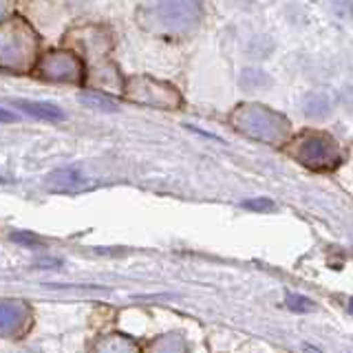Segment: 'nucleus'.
Here are the masks:
<instances>
[{
    "instance_id": "nucleus-5",
    "label": "nucleus",
    "mask_w": 353,
    "mask_h": 353,
    "mask_svg": "<svg viewBox=\"0 0 353 353\" xmlns=\"http://www.w3.org/2000/svg\"><path fill=\"white\" fill-rule=\"evenodd\" d=\"M124 97L130 102L163 110L181 108L183 97L176 88L168 82L154 80L150 75H132L124 84Z\"/></svg>"
},
{
    "instance_id": "nucleus-7",
    "label": "nucleus",
    "mask_w": 353,
    "mask_h": 353,
    "mask_svg": "<svg viewBox=\"0 0 353 353\" xmlns=\"http://www.w3.org/2000/svg\"><path fill=\"white\" fill-rule=\"evenodd\" d=\"M27 323H29V309L22 303L16 301L0 303V336L3 338L20 334L27 327Z\"/></svg>"
},
{
    "instance_id": "nucleus-8",
    "label": "nucleus",
    "mask_w": 353,
    "mask_h": 353,
    "mask_svg": "<svg viewBox=\"0 0 353 353\" xmlns=\"http://www.w3.org/2000/svg\"><path fill=\"white\" fill-rule=\"evenodd\" d=\"M14 104L18 110H22L29 117L44 119V121H62L64 110L60 106H55L51 102H33V99H14Z\"/></svg>"
},
{
    "instance_id": "nucleus-2",
    "label": "nucleus",
    "mask_w": 353,
    "mask_h": 353,
    "mask_svg": "<svg viewBox=\"0 0 353 353\" xmlns=\"http://www.w3.org/2000/svg\"><path fill=\"white\" fill-rule=\"evenodd\" d=\"M38 33L22 18L0 22V69L25 73L38 62Z\"/></svg>"
},
{
    "instance_id": "nucleus-1",
    "label": "nucleus",
    "mask_w": 353,
    "mask_h": 353,
    "mask_svg": "<svg viewBox=\"0 0 353 353\" xmlns=\"http://www.w3.org/2000/svg\"><path fill=\"white\" fill-rule=\"evenodd\" d=\"M230 124L241 135L263 143H272V146H281L290 139V121L281 113L256 102L239 104L230 113Z\"/></svg>"
},
{
    "instance_id": "nucleus-4",
    "label": "nucleus",
    "mask_w": 353,
    "mask_h": 353,
    "mask_svg": "<svg viewBox=\"0 0 353 353\" xmlns=\"http://www.w3.org/2000/svg\"><path fill=\"white\" fill-rule=\"evenodd\" d=\"M203 9L199 0H154V5L146 9L143 25L170 33V36H188L201 25Z\"/></svg>"
},
{
    "instance_id": "nucleus-12",
    "label": "nucleus",
    "mask_w": 353,
    "mask_h": 353,
    "mask_svg": "<svg viewBox=\"0 0 353 353\" xmlns=\"http://www.w3.org/2000/svg\"><path fill=\"white\" fill-rule=\"evenodd\" d=\"M152 353H188V347L181 336H163L154 342Z\"/></svg>"
},
{
    "instance_id": "nucleus-9",
    "label": "nucleus",
    "mask_w": 353,
    "mask_h": 353,
    "mask_svg": "<svg viewBox=\"0 0 353 353\" xmlns=\"http://www.w3.org/2000/svg\"><path fill=\"white\" fill-rule=\"evenodd\" d=\"M301 110H303V115L312 117V119H325L334 113V102H331V97L327 93L314 91L303 97Z\"/></svg>"
},
{
    "instance_id": "nucleus-18",
    "label": "nucleus",
    "mask_w": 353,
    "mask_h": 353,
    "mask_svg": "<svg viewBox=\"0 0 353 353\" xmlns=\"http://www.w3.org/2000/svg\"><path fill=\"white\" fill-rule=\"evenodd\" d=\"M274 203L270 201V199H256V201H248L245 208L248 210H270Z\"/></svg>"
},
{
    "instance_id": "nucleus-17",
    "label": "nucleus",
    "mask_w": 353,
    "mask_h": 353,
    "mask_svg": "<svg viewBox=\"0 0 353 353\" xmlns=\"http://www.w3.org/2000/svg\"><path fill=\"white\" fill-rule=\"evenodd\" d=\"M338 16H340L342 20H353V5L349 3V0H340Z\"/></svg>"
},
{
    "instance_id": "nucleus-10",
    "label": "nucleus",
    "mask_w": 353,
    "mask_h": 353,
    "mask_svg": "<svg viewBox=\"0 0 353 353\" xmlns=\"http://www.w3.org/2000/svg\"><path fill=\"white\" fill-rule=\"evenodd\" d=\"M93 353H141L139 345L128 336L121 334H108L99 338L93 347Z\"/></svg>"
},
{
    "instance_id": "nucleus-14",
    "label": "nucleus",
    "mask_w": 353,
    "mask_h": 353,
    "mask_svg": "<svg viewBox=\"0 0 353 353\" xmlns=\"http://www.w3.org/2000/svg\"><path fill=\"white\" fill-rule=\"evenodd\" d=\"M82 102L86 106L99 108V110H117V104L113 102V99H108V97L99 95V93H84L82 95Z\"/></svg>"
},
{
    "instance_id": "nucleus-20",
    "label": "nucleus",
    "mask_w": 353,
    "mask_h": 353,
    "mask_svg": "<svg viewBox=\"0 0 353 353\" xmlns=\"http://www.w3.org/2000/svg\"><path fill=\"white\" fill-rule=\"evenodd\" d=\"M18 119H20V115L11 113V110H7V108H0V121H3V124H14V121H18Z\"/></svg>"
},
{
    "instance_id": "nucleus-3",
    "label": "nucleus",
    "mask_w": 353,
    "mask_h": 353,
    "mask_svg": "<svg viewBox=\"0 0 353 353\" xmlns=\"http://www.w3.org/2000/svg\"><path fill=\"white\" fill-rule=\"evenodd\" d=\"M287 152L303 163L305 168L316 172H331L342 163L340 143L323 130H305L287 143Z\"/></svg>"
},
{
    "instance_id": "nucleus-21",
    "label": "nucleus",
    "mask_w": 353,
    "mask_h": 353,
    "mask_svg": "<svg viewBox=\"0 0 353 353\" xmlns=\"http://www.w3.org/2000/svg\"><path fill=\"white\" fill-rule=\"evenodd\" d=\"M14 241H18V243H27V245H40V241L36 239V236H29V234H22V232H18V234H14L11 236Z\"/></svg>"
},
{
    "instance_id": "nucleus-6",
    "label": "nucleus",
    "mask_w": 353,
    "mask_h": 353,
    "mask_svg": "<svg viewBox=\"0 0 353 353\" xmlns=\"http://www.w3.org/2000/svg\"><path fill=\"white\" fill-rule=\"evenodd\" d=\"M36 75L44 82L55 84H82L86 77L80 55L69 49L44 51L36 62Z\"/></svg>"
},
{
    "instance_id": "nucleus-13",
    "label": "nucleus",
    "mask_w": 353,
    "mask_h": 353,
    "mask_svg": "<svg viewBox=\"0 0 353 353\" xmlns=\"http://www.w3.org/2000/svg\"><path fill=\"white\" fill-rule=\"evenodd\" d=\"M51 181L55 188H60V190H71V188H77L82 183V176L80 172H77L75 168H66V170H58L53 176H51Z\"/></svg>"
},
{
    "instance_id": "nucleus-11",
    "label": "nucleus",
    "mask_w": 353,
    "mask_h": 353,
    "mask_svg": "<svg viewBox=\"0 0 353 353\" xmlns=\"http://www.w3.org/2000/svg\"><path fill=\"white\" fill-rule=\"evenodd\" d=\"M239 82L245 91H265V88L272 84V77L268 71L259 69V66H245V69L241 71Z\"/></svg>"
},
{
    "instance_id": "nucleus-19",
    "label": "nucleus",
    "mask_w": 353,
    "mask_h": 353,
    "mask_svg": "<svg viewBox=\"0 0 353 353\" xmlns=\"http://www.w3.org/2000/svg\"><path fill=\"white\" fill-rule=\"evenodd\" d=\"M340 97H342V106L353 110V86H347L345 91L340 93Z\"/></svg>"
},
{
    "instance_id": "nucleus-16",
    "label": "nucleus",
    "mask_w": 353,
    "mask_h": 353,
    "mask_svg": "<svg viewBox=\"0 0 353 353\" xmlns=\"http://www.w3.org/2000/svg\"><path fill=\"white\" fill-rule=\"evenodd\" d=\"M287 307L294 309V312H312L314 303L309 301V298H305V296L290 294V296H287Z\"/></svg>"
},
{
    "instance_id": "nucleus-15",
    "label": "nucleus",
    "mask_w": 353,
    "mask_h": 353,
    "mask_svg": "<svg viewBox=\"0 0 353 353\" xmlns=\"http://www.w3.org/2000/svg\"><path fill=\"white\" fill-rule=\"evenodd\" d=\"M250 55H254V58H268V55L272 53V40L268 38H254L250 42V49H248Z\"/></svg>"
},
{
    "instance_id": "nucleus-22",
    "label": "nucleus",
    "mask_w": 353,
    "mask_h": 353,
    "mask_svg": "<svg viewBox=\"0 0 353 353\" xmlns=\"http://www.w3.org/2000/svg\"><path fill=\"white\" fill-rule=\"evenodd\" d=\"M3 11H5V5H3V0H0V16H3Z\"/></svg>"
}]
</instances>
